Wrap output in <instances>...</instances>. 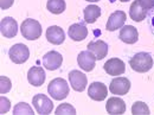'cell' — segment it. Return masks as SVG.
Segmentation results:
<instances>
[{
    "mask_svg": "<svg viewBox=\"0 0 154 115\" xmlns=\"http://www.w3.org/2000/svg\"><path fill=\"white\" fill-rule=\"evenodd\" d=\"M129 65L136 73H147L153 67V57L148 52H137L129 59Z\"/></svg>",
    "mask_w": 154,
    "mask_h": 115,
    "instance_id": "cell-1",
    "label": "cell"
},
{
    "mask_svg": "<svg viewBox=\"0 0 154 115\" xmlns=\"http://www.w3.org/2000/svg\"><path fill=\"white\" fill-rule=\"evenodd\" d=\"M48 92L55 100H64L69 95V84L64 78H55L49 83Z\"/></svg>",
    "mask_w": 154,
    "mask_h": 115,
    "instance_id": "cell-2",
    "label": "cell"
},
{
    "mask_svg": "<svg viewBox=\"0 0 154 115\" xmlns=\"http://www.w3.org/2000/svg\"><path fill=\"white\" fill-rule=\"evenodd\" d=\"M21 35L27 40H36L42 36V26L40 23L36 19L27 18L21 23Z\"/></svg>",
    "mask_w": 154,
    "mask_h": 115,
    "instance_id": "cell-3",
    "label": "cell"
},
{
    "mask_svg": "<svg viewBox=\"0 0 154 115\" xmlns=\"http://www.w3.org/2000/svg\"><path fill=\"white\" fill-rule=\"evenodd\" d=\"M8 56L11 58V61L16 64H23L25 63L29 57H30V50L25 44H14L10 51H8Z\"/></svg>",
    "mask_w": 154,
    "mask_h": 115,
    "instance_id": "cell-4",
    "label": "cell"
},
{
    "mask_svg": "<svg viewBox=\"0 0 154 115\" xmlns=\"http://www.w3.org/2000/svg\"><path fill=\"white\" fill-rule=\"evenodd\" d=\"M32 104H33V107H35V109L37 110L38 114H51V112L54 109L52 101L44 94H37V95L33 96Z\"/></svg>",
    "mask_w": 154,
    "mask_h": 115,
    "instance_id": "cell-5",
    "label": "cell"
},
{
    "mask_svg": "<svg viewBox=\"0 0 154 115\" xmlns=\"http://www.w3.org/2000/svg\"><path fill=\"white\" fill-rule=\"evenodd\" d=\"M131 89V82L127 77H115L112 79L109 90L114 95H126Z\"/></svg>",
    "mask_w": 154,
    "mask_h": 115,
    "instance_id": "cell-6",
    "label": "cell"
},
{
    "mask_svg": "<svg viewBox=\"0 0 154 115\" xmlns=\"http://www.w3.org/2000/svg\"><path fill=\"white\" fill-rule=\"evenodd\" d=\"M77 62H78V65L82 70L89 73V71H93L95 65H96V57L91 51L85 50V51H81L78 54Z\"/></svg>",
    "mask_w": 154,
    "mask_h": 115,
    "instance_id": "cell-7",
    "label": "cell"
},
{
    "mask_svg": "<svg viewBox=\"0 0 154 115\" xmlns=\"http://www.w3.org/2000/svg\"><path fill=\"white\" fill-rule=\"evenodd\" d=\"M0 31L5 38H13L18 33V24L12 17H5L0 23Z\"/></svg>",
    "mask_w": 154,
    "mask_h": 115,
    "instance_id": "cell-8",
    "label": "cell"
},
{
    "mask_svg": "<svg viewBox=\"0 0 154 115\" xmlns=\"http://www.w3.org/2000/svg\"><path fill=\"white\" fill-rule=\"evenodd\" d=\"M88 95L94 101H103L107 98L108 89L102 82H93L88 88Z\"/></svg>",
    "mask_w": 154,
    "mask_h": 115,
    "instance_id": "cell-9",
    "label": "cell"
},
{
    "mask_svg": "<svg viewBox=\"0 0 154 115\" xmlns=\"http://www.w3.org/2000/svg\"><path fill=\"white\" fill-rule=\"evenodd\" d=\"M69 82L72 87L74 90L76 92H83L85 88H87V84H88V78L87 76L78 71V70H72L69 73Z\"/></svg>",
    "mask_w": 154,
    "mask_h": 115,
    "instance_id": "cell-10",
    "label": "cell"
},
{
    "mask_svg": "<svg viewBox=\"0 0 154 115\" xmlns=\"http://www.w3.org/2000/svg\"><path fill=\"white\" fill-rule=\"evenodd\" d=\"M104 70L110 76H120L126 71V65L120 58H110L104 64Z\"/></svg>",
    "mask_w": 154,
    "mask_h": 115,
    "instance_id": "cell-11",
    "label": "cell"
},
{
    "mask_svg": "<svg viewBox=\"0 0 154 115\" xmlns=\"http://www.w3.org/2000/svg\"><path fill=\"white\" fill-rule=\"evenodd\" d=\"M126 19H127V16L123 11H115L109 16L106 29L108 31H115L117 29H121L125 26Z\"/></svg>",
    "mask_w": 154,
    "mask_h": 115,
    "instance_id": "cell-12",
    "label": "cell"
},
{
    "mask_svg": "<svg viewBox=\"0 0 154 115\" xmlns=\"http://www.w3.org/2000/svg\"><path fill=\"white\" fill-rule=\"evenodd\" d=\"M62 62H63V57L57 51H50L45 54L43 57V65L50 71L57 70L62 65Z\"/></svg>",
    "mask_w": 154,
    "mask_h": 115,
    "instance_id": "cell-13",
    "label": "cell"
},
{
    "mask_svg": "<svg viewBox=\"0 0 154 115\" xmlns=\"http://www.w3.org/2000/svg\"><path fill=\"white\" fill-rule=\"evenodd\" d=\"M68 35H69V38H71L75 42H82L88 36V29L83 23H76L69 27Z\"/></svg>",
    "mask_w": 154,
    "mask_h": 115,
    "instance_id": "cell-14",
    "label": "cell"
},
{
    "mask_svg": "<svg viewBox=\"0 0 154 115\" xmlns=\"http://www.w3.org/2000/svg\"><path fill=\"white\" fill-rule=\"evenodd\" d=\"M27 81L33 87H40L45 82V71L42 67H32L27 73Z\"/></svg>",
    "mask_w": 154,
    "mask_h": 115,
    "instance_id": "cell-15",
    "label": "cell"
},
{
    "mask_svg": "<svg viewBox=\"0 0 154 115\" xmlns=\"http://www.w3.org/2000/svg\"><path fill=\"white\" fill-rule=\"evenodd\" d=\"M106 109L108 114H123L126 113V103L120 97H110L107 101Z\"/></svg>",
    "mask_w": 154,
    "mask_h": 115,
    "instance_id": "cell-16",
    "label": "cell"
},
{
    "mask_svg": "<svg viewBox=\"0 0 154 115\" xmlns=\"http://www.w3.org/2000/svg\"><path fill=\"white\" fill-rule=\"evenodd\" d=\"M119 38L121 39L123 43H126V44H134L139 39L137 30L133 25H126V26L121 27Z\"/></svg>",
    "mask_w": 154,
    "mask_h": 115,
    "instance_id": "cell-17",
    "label": "cell"
},
{
    "mask_svg": "<svg viewBox=\"0 0 154 115\" xmlns=\"http://www.w3.org/2000/svg\"><path fill=\"white\" fill-rule=\"evenodd\" d=\"M87 48L89 51H91L95 55L96 59H98V61L103 59L108 54V45L103 40H93L88 44Z\"/></svg>",
    "mask_w": 154,
    "mask_h": 115,
    "instance_id": "cell-18",
    "label": "cell"
},
{
    "mask_svg": "<svg viewBox=\"0 0 154 115\" xmlns=\"http://www.w3.org/2000/svg\"><path fill=\"white\" fill-rule=\"evenodd\" d=\"M46 39L51 44L59 45L65 40V33H64L62 27H59L57 25H54L46 30Z\"/></svg>",
    "mask_w": 154,
    "mask_h": 115,
    "instance_id": "cell-19",
    "label": "cell"
},
{
    "mask_svg": "<svg viewBox=\"0 0 154 115\" xmlns=\"http://www.w3.org/2000/svg\"><path fill=\"white\" fill-rule=\"evenodd\" d=\"M129 17H131L132 20L137 21V23L145 20V18L147 17V12L140 6V4H139L137 0L133 1L132 5H131V7H129Z\"/></svg>",
    "mask_w": 154,
    "mask_h": 115,
    "instance_id": "cell-20",
    "label": "cell"
},
{
    "mask_svg": "<svg viewBox=\"0 0 154 115\" xmlns=\"http://www.w3.org/2000/svg\"><path fill=\"white\" fill-rule=\"evenodd\" d=\"M84 21L88 24H93L97 20V18L101 16V8L96 5H89L84 8Z\"/></svg>",
    "mask_w": 154,
    "mask_h": 115,
    "instance_id": "cell-21",
    "label": "cell"
},
{
    "mask_svg": "<svg viewBox=\"0 0 154 115\" xmlns=\"http://www.w3.org/2000/svg\"><path fill=\"white\" fill-rule=\"evenodd\" d=\"M65 1L64 0H48L46 4V8L54 13V14H60L65 11Z\"/></svg>",
    "mask_w": 154,
    "mask_h": 115,
    "instance_id": "cell-22",
    "label": "cell"
},
{
    "mask_svg": "<svg viewBox=\"0 0 154 115\" xmlns=\"http://www.w3.org/2000/svg\"><path fill=\"white\" fill-rule=\"evenodd\" d=\"M132 114L134 115H148L149 114V108L145 102L136 101L133 107H132Z\"/></svg>",
    "mask_w": 154,
    "mask_h": 115,
    "instance_id": "cell-23",
    "label": "cell"
},
{
    "mask_svg": "<svg viewBox=\"0 0 154 115\" xmlns=\"http://www.w3.org/2000/svg\"><path fill=\"white\" fill-rule=\"evenodd\" d=\"M13 114H26V115H33L32 108L26 103V102H19L18 104H16V107L13 108Z\"/></svg>",
    "mask_w": 154,
    "mask_h": 115,
    "instance_id": "cell-24",
    "label": "cell"
},
{
    "mask_svg": "<svg viewBox=\"0 0 154 115\" xmlns=\"http://www.w3.org/2000/svg\"><path fill=\"white\" fill-rule=\"evenodd\" d=\"M55 113L57 115H66V114L75 115L76 114V109L71 104H69V103H62L60 106H58V108L56 109Z\"/></svg>",
    "mask_w": 154,
    "mask_h": 115,
    "instance_id": "cell-25",
    "label": "cell"
},
{
    "mask_svg": "<svg viewBox=\"0 0 154 115\" xmlns=\"http://www.w3.org/2000/svg\"><path fill=\"white\" fill-rule=\"evenodd\" d=\"M0 82H1V87H0V93H1V95L8 93V92L11 90V87H12V83H11L10 78H7L6 76H1L0 77Z\"/></svg>",
    "mask_w": 154,
    "mask_h": 115,
    "instance_id": "cell-26",
    "label": "cell"
},
{
    "mask_svg": "<svg viewBox=\"0 0 154 115\" xmlns=\"http://www.w3.org/2000/svg\"><path fill=\"white\" fill-rule=\"evenodd\" d=\"M147 24H148V29L151 31V33L154 36V7L151 8L148 12H147Z\"/></svg>",
    "mask_w": 154,
    "mask_h": 115,
    "instance_id": "cell-27",
    "label": "cell"
},
{
    "mask_svg": "<svg viewBox=\"0 0 154 115\" xmlns=\"http://www.w3.org/2000/svg\"><path fill=\"white\" fill-rule=\"evenodd\" d=\"M0 102H1L0 113H1V114H5V113H7V112L10 110V108H11V106H10V101H8L6 97L1 96V98H0Z\"/></svg>",
    "mask_w": 154,
    "mask_h": 115,
    "instance_id": "cell-28",
    "label": "cell"
},
{
    "mask_svg": "<svg viewBox=\"0 0 154 115\" xmlns=\"http://www.w3.org/2000/svg\"><path fill=\"white\" fill-rule=\"evenodd\" d=\"M137 1H139L140 6H141L146 12H148L151 8L154 7V0H137Z\"/></svg>",
    "mask_w": 154,
    "mask_h": 115,
    "instance_id": "cell-29",
    "label": "cell"
},
{
    "mask_svg": "<svg viewBox=\"0 0 154 115\" xmlns=\"http://www.w3.org/2000/svg\"><path fill=\"white\" fill-rule=\"evenodd\" d=\"M14 0H0V8L1 10H7L13 5Z\"/></svg>",
    "mask_w": 154,
    "mask_h": 115,
    "instance_id": "cell-30",
    "label": "cell"
},
{
    "mask_svg": "<svg viewBox=\"0 0 154 115\" xmlns=\"http://www.w3.org/2000/svg\"><path fill=\"white\" fill-rule=\"evenodd\" d=\"M87 1H90V2H96V1H100V0H87Z\"/></svg>",
    "mask_w": 154,
    "mask_h": 115,
    "instance_id": "cell-31",
    "label": "cell"
},
{
    "mask_svg": "<svg viewBox=\"0 0 154 115\" xmlns=\"http://www.w3.org/2000/svg\"><path fill=\"white\" fill-rule=\"evenodd\" d=\"M121 2H127V1H129V0H120Z\"/></svg>",
    "mask_w": 154,
    "mask_h": 115,
    "instance_id": "cell-32",
    "label": "cell"
}]
</instances>
